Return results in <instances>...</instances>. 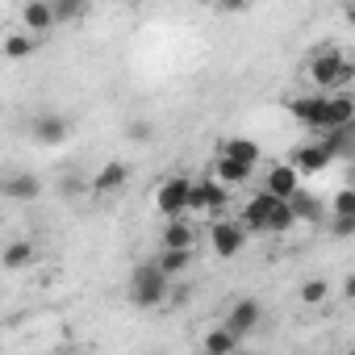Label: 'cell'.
Returning a JSON list of instances; mask_svg holds the SVG:
<instances>
[{"label": "cell", "instance_id": "obj_1", "mask_svg": "<svg viewBox=\"0 0 355 355\" xmlns=\"http://www.w3.org/2000/svg\"><path fill=\"white\" fill-rule=\"evenodd\" d=\"M309 80H313L326 96L347 92V84L355 80V59H351V55H343L338 46H330V51H322V55H313V59H309Z\"/></svg>", "mask_w": 355, "mask_h": 355}, {"label": "cell", "instance_id": "obj_2", "mask_svg": "<svg viewBox=\"0 0 355 355\" xmlns=\"http://www.w3.org/2000/svg\"><path fill=\"white\" fill-rule=\"evenodd\" d=\"M163 297H167V272H163L159 263H142V268H134L130 301H134L138 309H155Z\"/></svg>", "mask_w": 355, "mask_h": 355}, {"label": "cell", "instance_id": "obj_3", "mask_svg": "<svg viewBox=\"0 0 355 355\" xmlns=\"http://www.w3.org/2000/svg\"><path fill=\"white\" fill-rule=\"evenodd\" d=\"M189 201H193V180H189V175H171V180H163L159 193H155V209H159L167 222L184 218V214H189Z\"/></svg>", "mask_w": 355, "mask_h": 355}, {"label": "cell", "instance_id": "obj_4", "mask_svg": "<svg viewBox=\"0 0 355 355\" xmlns=\"http://www.w3.org/2000/svg\"><path fill=\"white\" fill-rule=\"evenodd\" d=\"M247 230H243V222L239 218H218L214 222V230H209V247H214V255H222V259H234L243 247H247Z\"/></svg>", "mask_w": 355, "mask_h": 355}, {"label": "cell", "instance_id": "obj_5", "mask_svg": "<svg viewBox=\"0 0 355 355\" xmlns=\"http://www.w3.org/2000/svg\"><path fill=\"white\" fill-rule=\"evenodd\" d=\"M334 130H355V92H334V96H326L322 134H334Z\"/></svg>", "mask_w": 355, "mask_h": 355}, {"label": "cell", "instance_id": "obj_6", "mask_svg": "<svg viewBox=\"0 0 355 355\" xmlns=\"http://www.w3.org/2000/svg\"><path fill=\"white\" fill-rule=\"evenodd\" d=\"M263 193L276 197V201H293L301 193V171L293 163H272L268 167V180H263Z\"/></svg>", "mask_w": 355, "mask_h": 355}, {"label": "cell", "instance_id": "obj_7", "mask_svg": "<svg viewBox=\"0 0 355 355\" xmlns=\"http://www.w3.org/2000/svg\"><path fill=\"white\" fill-rule=\"evenodd\" d=\"M226 201H230V193H226L222 180H197V184H193V201H189V209H193V214H222Z\"/></svg>", "mask_w": 355, "mask_h": 355}, {"label": "cell", "instance_id": "obj_8", "mask_svg": "<svg viewBox=\"0 0 355 355\" xmlns=\"http://www.w3.org/2000/svg\"><path fill=\"white\" fill-rule=\"evenodd\" d=\"M284 109L301 121V125H309V130H322V109H326V92H309V96H288L284 101Z\"/></svg>", "mask_w": 355, "mask_h": 355}, {"label": "cell", "instance_id": "obj_9", "mask_svg": "<svg viewBox=\"0 0 355 355\" xmlns=\"http://www.w3.org/2000/svg\"><path fill=\"white\" fill-rule=\"evenodd\" d=\"M301 175H318V171H326L330 163H334V155L322 146V142H301L297 150H293V159H288Z\"/></svg>", "mask_w": 355, "mask_h": 355}, {"label": "cell", "instance_id": "obj_10", "mask_svg": "<svg viewBox=\"0 0 355 355\" xmlns=\"http://www.w3.org/2000/svg\"><path fill=\"white\" fill-rule=\"evenodd\" d=\"M272 205H276V197H268V193H255V197L247 201V209L239 214L243 230H247V234H268V214H272Z\"/></svg>", "mask_w": 355, "mask_h": 355}, {"label": "cell", "instance_id": "obj_11", "mask_svg": "<svg viewBox=\"0 0 355 355\" xmlns=\"http://www.w3.org/2000/svg\"><path fill=\"white\" fill-rule=\"evenodd\" d=\"M259 318H263V309H259V301L255 297H243V301H234L230 305V313H226V326L243 338L247 330H255L259 326Z\"/></svg>", "mask_w": 355, "mask_h": 355}, {"label": "cell", "instance_id": "obj_12", "mask_svg": "<svg viewBox=\"0 0 355 355\" xmlns=\"http://www.w3.org/2000/svg\"><path fill=\"white\" fill-rule=\"evenodd\" d=\"M21 21H26L30 34H46L59 17H55V5H51V0H30V5L21 9Z\"/></svg>", "mask_w": 355, "mask_h": 355}, {"label": "cell", "instance_id": "obj_13", "mask_svg": "<svg viewBox=\"0 0 355 355\" xmlns=\"http://www.w3.org/2000/svg\"><path fill=\"white\" fill-rule=\"evenodd\" d=\"M288 205H293V218H297V222H305V226H318V222H326V205H322L313 193H305V189H301V193H297Z\"/></svg>", "mask_w": 355, "mask_h": 355}, {"label": "cell", "instance_id": "obj_14", "mask_svg": "<svg viewBox=\"0 0 355 355\" xmlns=\"http://www.w3.org/2000/svg\"><path fill=\"white\" fill-rule=\"evenodd\" d=\"M255 175V167H247V163H239V159H230V155H222L218 163H214V180H222L226 189L230 184H247Z\"/></svg>", "mask_w": 355, "mask_h": 355}, {"label": "cell", "instance_id": "obj_15", "mask_svg": "<svg viewBox=\"0 0 355 355\" xmlns=\"http://www.w3.org/2000/svg\"><path fill=\"white\" fill-rule=\"evenodd\" d=\"M193 243H197V230H193L184 218L167 222V230H163V251H193Z\"/></svg>", "mask_w": 355, "mask_h": 355}, {"label": "cell", "instance_id": "obj_16", "mask_svg": "<svg viewBox=\"0 0 355 355\" xmlns=\"http://www.w3.org/2000/svg\"><path fill=\"white\" fill-rule=\"evenodd\" d=\"M239 334L222 322V326H214L209 334H205V355H239Z\"/></svg>", "mask_w": 355, "mask_h": 355}, {"label": "cell", "instance_id": "obj_17", "mask_svg": "<svg viewBox=\"0 0 355 355\" xmlns=\"http://www.w3.org/2000/svg\"><path fill=\"white\" fill-rule=\"evenodd\" d=\"M125 175H130V167H125L121 159L105 163V167L96 171V180H92V193H117V189L125 184Z\"/></svg>", "mask_w": 355, "mask_h": 355}, {"label": "cell", "instance_id": "obj_18", "mask_svg": "<svg viewBox=\"0 0 355 355\" xmlns=\"http://www.w3.org/2000/svg\"><path fill=\"white\" fill-rule=\"evenodd\" d=\"M67 130H71V125H67V117H55V113H46V117H38V121H34V138H38V142H46V146L63 142V138H67Z\"/></svg>", "mask_w": 355, "mask_h": 355}, {"label": "cell", "instance_id": "obj_19", "mask_svg": "<svg viewBox=\"0 0 355 355\" xmlns=\"http://www.w3.org/2000/svg\"><path fill=\"white\" fill-rule=\"evenodd\" d=\"M38 193H42L38 175H9V180H5V197L9 201H34Z\"/></svg>", "mask_w": 355, "mask_h": 355}, {"label": "cell", "instance_id": "obj_20", "mask_svg": "<svg viewBox=\"0 0 355 355\" xmlns=\"http://www.w3.org/2000/svg\"><path fill=\"white\" fill-rule=\"evenodd\" d=\"M0 263H5L9 272L30 268V263H34V243H9V247H5V259H0Z\"/></svg>", "mask_w": 355, "mask_h": 355}, {"label": "cell", "instance_id": "obj_21", "mask_svg": "<svg viewBox=\"0 0 355 355\" xmlns=\"http://www.w3.org/2000/svg\"><path fill=\"white\" fill-rule=\"evenodd\" d=\"M155 263H159V268L167 272V280H171V276H180V272L193 268V251H159Z\"/></svg>", "mask_w": 355, "mask_h": 355}, {"label": "cell", "instance_id": "obj_22", "mask_svg": "<svg viewBox=\"0 0 355 355\" xmlns=\"http://www.w3.org/2000/svg\"><path fill=\"white\" fill-rule=\"evenodd\" d=\"M222 155H230V159H239V163H247V167H259V146H255L251 138H230Z\"/></svg>", "mask_w": 355, "mask_h": 355}, {"label": "cell", "instance_id": "obj_23", "mask_svg": "<svg viewBox=\"0 0 355 355\" xmlns=\"http://www.w3.org/2000/svg\"><path fill=\"white\" fill-rule=\"evenodd\" d=\"M293 226H297L293 205H288V201H276V205H272V214H268V234H288Z\"/></svg>", "mask_w": 355, "mask_h": 355}, {"label": "cell", "instance_id": "obj_24", "mask_svg": "<svg viewBox=\"0 0 355 355\" xmlns=\"http://www.w3.org/2000/svg\"><path fill=\"white\" fill-rule=\"evenodd\" d=\"M34 46H38L34 34H9L5 38V59H26V55H34Z\"/></svg>", "mask_w": 355, "mask_h": 355}, {"label": "cell", "instance_id": "obj_25", "mask_svg": "<svg viewBox=\"0 0 355 355\" xmlns=\"http://www.w3.org/2000/svg\"><path fill=\"white\" fill-rule=\"evenodd\" d=\"M326 297H330V284H326V280H305V284H301V301H305V305H322Z\"/></svg>", "mask_w": 355, "mask_h": 355}, {"label": "cell", "instance_id": "obj_26", "mask_svg": "<svg viewBox=\"0 0 355 355\" xmlns=\"http://www.w3.org/2000/svg\"><path fill=\"white\" fill-rule=\"evenodd\" d=\"M334 218H355V189L334 193Z\"/></svg>", "mask_w": 355, "mask_h": 355}, {"label": "cell", "instance_id": "obj_27", "mask_svg": "<svg viewBox=\"0 0 355 355\" xmlns=\"http://www.w3.org/2000/svg\"><path fill=\"white\" fill-rule=\"evenodd\" d=\"M330 230H334V239H351L355 234V218H330Z\"/></svg>", "mask_w": 355, "mask_h": 355}, {"label": "cell", "instance_id": "obj_28", "mask_svg": "<svg viewBox=\"0 0 355 355\" xmlns=\"http://www.w3.org/2000/svg\"><path fill=\"white\" fill-rule=\"evenodd\" d=\"M130 138H138V142H150V121H130Z\"/></svg>", "mask_w": 355, "mask_h": 355}, {"label": "cell", "instance_id": "obj_29", "mask_svg": "<svg viewBox=\"0 0 355 355\" xmlns=\"http://www.w3.org/2000/svg\"><path fill=\"white\" fill-rule=\"evenodd\" d=\"M80 13V5H71V0H63V5H55V17L59 21H67V17H76Z\"/></svg>", "mask_w": 355, "mask_h": 355}, {"label": "cell", "instance_id": "obj_30", "mask_svg": "<svg viewBox=\"0 0 355 355\" xmlns=\"http://www.w3.org/2000/svg\"><path fill=\"white\" fill-rule=\"evenodd\" d=\"M343 297H347V301H355V272L347 276V284H343Z\"/></svg>", "mask_w": 355, "mask_h": 355}, {"label": "cell", "instance_id": "obj_31", "mask_svg": "<svg viewBox=\"0 0 355 355\" xmlns=\"http://www.w3.org/2000/svg\"><path fill=\"white\" fill-rule=\"evenodd\" d=\"M347 355H355V347H351V351H347Z\"/></svg>", "mask_w": 355, "mask_h": 355}]
</instances>
